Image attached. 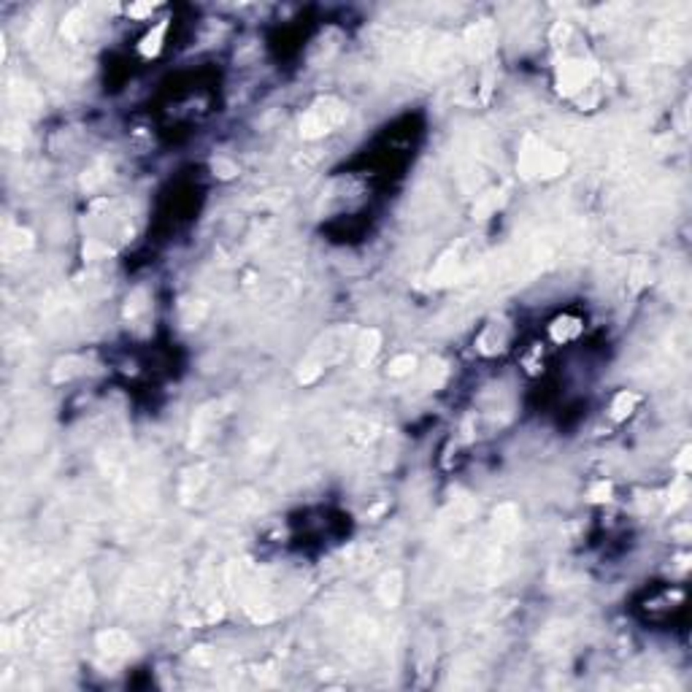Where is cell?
Listing matches in <instances>:
<instances>
[{"instance_id": "6da1fadb", "label": "cell", "mask_w": 692, "mask_h": 692, "mask_svg": "<svg viewBox=\"0 0 692 692\" xmlns=\"http://www.w3.org/2000/svg\"><path fill=\"white\" fill-rule=\"evenodd\" d=\"M346 119V106L336 97H319L311 103V108L303 114L300 119V135L306 141H316L327 133H333L336 127H341Z\"/></svg>"}, {"instance_id": "7a4b0ae2", "label": "cell", "mask_w": 692, "mask_h": 692, "mask_svg": "<svg viewBox=\"0 0 692 692\" xmlns=\"http://www.w3.org/2000/svg\"><path fill=\"white\" fill-rule=\"evenodd\" d=\"M566 168V157L544 144H538L535 138H528L522 152H519V171L525 176H557Z\"/></svg>"}, {"instance_id": "3957f363", "label": "cell", "mask_w": 692, "mask_h": 692, "mask_svg": "<svg viewBox=\"0 0 692 692\" xmlns=\"http://www.w3.org/2000/svg\"><path fill=\"white\" fill-rule=\"evenodd\" d=\"M595 76V65L587 60H566L557 68V90L563 95H579L590 87Z\"/></svg>"}, {"instance_id": "277c9868", "label": "cell", "mask_w": 692, "mask_h": 692, "mask_svg": "<svg viewBox=\"0 0 692 692\" xmlns=\"http://www.w3.org/2000/svg\"><path fill=\"white\" fill-rule=\"evenodd\" d=\"M130 638H127L122 630H106V633H100L97 635V649L103 652V655H108V657H122L130 652Z\"/></svg>"}, {"instance_id": "5b68a950", "label": "cell", "mask_w": 692, "mask_h": 692, "mask_svg": "<svg viewBox=\"0 0 692 692\" xmlns=\"http://www.w3.org/2000/svg\"><path fill=\"white\" fill-rule=\"evenodd\" d=\"M401 595H403V576L398 570H390L381 576L378 582V600L390 608H395L401 603Z\"/></svg>"}, {"instance_id": "8992f818", "label": "cell", "mask_w": 692, "mask_h": 692, "mask_svg": "<svg viewBox=\"0 0 692 692\" xmlns=\"http://www.w3.org/2000/svg\"><path fill=\"white\" fill-rule=\"evenodd\" d=\"M465 41H468V49H471L476 57L492 52V44H495L492 25H476V28H471L468 35H465Z\"/></svg>"}, {"instance_id": "52a82bcc", "label": "cell", "mask_w": 692, "mask_h": 692, "mask_svg": "<svg viewBox=\"0 0 692 692\" xmlns=\"http://www.w3.org/2000/svg\"><path fill=\"white\" fill-rule=\"evenodd\" d=\"M638 403H641V398L635 395V392H630V390H622L614 401H611V416L617 419V422H622V419H628L633 411L638 409Z\"/></svg>"}, {"instance_id": "ba28073f", "label": "cell", "mask_w": 692, "mask_h": 692, "mask_svg": "<svg viewBox=\"0 0 692 692\" xmlns=\"http://www.w3.org/2000/svg\"><path fill=\"white\" fill-rule=\"evenodd\" d=\"M378 344H381V341H378L376 330L363 333V336H360V341H357V346H354V349H357V363H360V365H365L368 360H374V354L378 352Z\"/></svg>"}, {"instance_id": "9c48e42d", "label": "cell", "mask_w": 692, "mask_h": 692, "mask_svg": "<svg viewBox=\"0 0 692 692\" xmlns=\"http://www.w3.org/2000/svg\"><path fill=\"white\" fill-rule=\"evenodd\" d=\"M165 30H168V25L160 22L155 30H149L144 35V41H141V55H144V57H155V55H157L160 46H162V38H165Z\"/></svg>"}, {"instance_id": "30bf717a", "label": "cell", "mask_w": 692, "mask_h": 692, "mask_svg": "<svg viewBox=\"0 0 692 692\" xmlns=\"http://www.w3.org/2000/svg\"><path fill=\"white\" fill-rule=\"evenodd\" d=\"M582 333V325L576 322V319H557L555 325H552V338L555 341H570V338H576Z\"/></svg>"}, {"instance_id": "8fae6325", "label": "cell", "mask_w": 692, "mask_h": 692, "mask_svg": "<svg viewBox=\"0 0 692 692\" xmlns=\"http://www.w3.org/2000/svg\"><path fill=\"white\" fill-rule=\"evenodd\" d=\"M414 368H416V357L414 354H401V357H395L392 363H390V376L401 378V376H409L414 374Z\"/></svg>"}, {"instance_id": "7c38bea8", "label": "cell", "mask_w": 692, "mask_h": 692, "mask_svg": "<svg viewBox=\"0 0 692 692\" xmlns=\"http://www.w3.org/2000/svg\"><path fill=\"white\" fill-rule=\"evenodd\" d=\"M146 292L144 289H135L130 298H127V309H125V316H130V319H135L138 314H144L146 311Z\"/></svg>"}, {"instance_id": "4fadbf2b", "label": "cell", "mask_w": 692, "mask_h": 692, "mask_svg": "<svg viewBox=\"0 0 692 692\" xmlns=\"http://www.w3.org/2000/svg\"><path fill=\"white\" fill-rule=\"evenodd\" d=\"M671 498H673V501L668 503V508H671V511H676L679 506L687 503V484H684V479H682V481L676 484V490H671Z\"/></svg>"}, {"instance_id": "5bb4252c", "label": "cell", "mask_w": 692, "mask_h": 692, "mask_svg": "<svg viewBox=\"0 0 692 692\" xmlns=\"http://www.w3.org/2000/svg\"><path fill=\"white\" fill-rule=\"evenodd\" d=\"M608 495H611V484H608V481H598V484L590 490V498H593L595 503H600V501H608Z\"/></svg>"}, {"instance_id": "9a60e30c", "label": "cell", "mask_w": 692, "mask_h": 692, "mask_svg": "<svg viewBox=\"0 0 692 692\" xmlns=\"http://www.w3.org/2000/svg\"><path fill=\"white\" fill-rule=\"evenodd\" d=\"M687 468H690V446H684L679 457V471H687Z\"/></svg>"}]
</instances>
